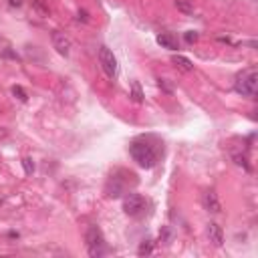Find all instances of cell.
<instances>
[{"label": "cell", "instance_id": "6da1fadb", "mask_svg": "<svg viewBox=\"0 0 258 258\" xmlns=\"http://www.w3.org/2000/svg\"><path fill=\"white\" fill-rule=\"evenodd\" d=\"M129 153H131L133 161L143 169H151L159 161V149L155 147V143H151L149 137H139V139L131 141Z\"/></svg>", "mask_w": 258, "mask_h": 258}, {"label": "cell", "instance_id": "7a4b0ae2", "mask_svg": "<svg viewBox=\"0 0 258 258\" xmlns=\"http://www.w3.org/2000/svg\"><path fill=\"white\" fill-rule=\"evenodd\" d=\"M234 89H236L238 95L254 99L256 97V89H258V71L256 69H246V71L238 73L236 81H234Z\"/></svg>", "mask_w": 258, "mask_h": 258}, {"label": "cell", "instance_id": "3957f363", "mask_svg": "<svg viewBox=\"0 0 258 258\" xmlns=\"http://www.w3.org/2000/svg\"><path fill=\"white\" fill-rule=\"evenodd\" d=\"M85 246H87V252L89 256L93 258H99L107 252V242L103 238V232L97 228V226H89L87 232H85Z\"/></svg>", "mask_w": 258, "mask_h": 258}, {"label": "cell", "instance_id": "277c9868", "mask_svg": "<svg viewBox=\"0 0 258 258\" xmlns=\"http://www.w3.org/2000/svg\"><path fill=\"white\" fill-rule=\"evenodd\" d=\"M99 64H101L103 73H105L109 79H115V77H117L119 64H117V58H115L113 50H109L107 46H101V48H99Z\"/></svg>", "mask_w": 258, "mask_h": 258}, {"label": "cell", "instance_id": "5b68a950", "mask_svg": "<svg viewBox=\"0 0 258 258\" xmlns=\"http://www.w3.org/2000/svg\"><path fill=\"white\" fill-rule=\"evenodd\" d=\"M145 198L141 196V194H135V191H131V194H127L125 198H123V212L127 214V216H139V214H143V210H145Z\"/></svg>", "mask_w": 258, "mask_h": 258}, {"label": "cell", "instance_id": "8992f818", "mask_svg": "<svg viewBox=\"0 0 258 258\" xmlns=\"http://www.w3.org/2000/svg\"><path fill=\"white\" fill-rule=\"evenodd\" d=\"M52 46H54V50H56L58 54L69 56V52H71V38H69L64 32L54 30V32H52Z\"/></svg>", "mask_w": 258, "mask_h": 258}, {"label": "cell", "instance_id": "52a82bcc", "mask_svg": "<svg viewBox=\"0 0 258 258\" xmlns=\"http://www.w3.org/2000/svg\"><path fill=\"white\" fill-rule=\"evenodd\" d=\"M202 204H204V208H206L208 212H212V214H218V212H222V204H220V198H218V194H216L214 189H208V191H204V196H202Z\"/></svg>", "mask_w": 258, "mask_h": 258}, {"label": "cell", "instance_id": "ba28073f", "mask_svg": "<svg viewBox=\"0 0 258 258\" xmlns=\"http://www.w3.org/2000/svg\"><path fill=\"white\" fill-rule=\"evenodd\" d=\"M206 234H208V240H210L216 248H220V246L224 244V232H222V228H220L216 222H210V224L206 226Z\"/></svg>", "mask_w": 258, "mask_h": 258}, {"label": "cell", "instance_id": "9c48e42d", "mask_svg": "<svg viewBox=\"0 0 258 258\" xmlns=\"http://www.w3.org/2000/svg\"><path fill=\"white\" fill-rule=\"evenodd\" d=\"M157 42L167 50H177V36H173L171 32H159Z\"/></svg>", "mask_w": 258, "mask_h": 258}, {"label": "cell", "instance_id": "30bf717a", "mask_svg": "<svg viewBox=\"0 0 258 258\" xmlns=\"http://www.w3.org/2000/svg\"><path fill=\"white\" fill-rule=\"evenodd\" d=\"M171 62L179 69V71H183V73H191L194 71V62L187 58V56H181V54H173L171 56Z\"/></svg>", "mask_w": 258, "mask_h": 258}, {"label": "cell", "instance_id": "8fae6325", "mask_svg": "<svg viewBox=\"0 0 258 258\" xmlns=\"http://www.w3.org/2000/svg\"><path fill=\"white\" fill-rule=\"evenodd\" d=\"M123 189H125L123 181H119L117 177H111L109 179V183H107V196L109 198H119L123 194Z\"/></svg>", "mask_w": 258, "mask_h": 258}, {"label": "cell", "instance_id": "7c38bea8", "mask_svg": "<svg viewBox=\"0 0 258 258\" xmlns=\"http://www.w3.org/2000/svg\"><path fill=\"white\" fill-rule=\"evenodd\" d=\"M131 99H133L135 103H141V101H143V93H141V87H139L137 81L131 83Z\"/></svg>", "mask_w": 258, "mask_h": 258}, {"label": "cell", "instance_id": "4fadbf2b", "mask_svg": "<svg viewBox=\"0 0 258 258\" xmlns=\"http://www.w3.org/2000/svg\"><path fill=\"white\" fill-rule=\"evenodd\" d=\"M151 250H153V242H151V240H143L141 246H139V250H137V254H139V256L151 254Z\"/></svg>", "mask_w": 258, "mask_h": 258}, {"label": "cell", "instance_id": "5bb4252c", "mask_svg": "<svg viewBox=\"0 0 258 258\" xmlns=\"http://www.w3.org/2000/svg\"><path fill=\"white\" fill-rule=\"evenodd\" d=\"M175 6H177L181 12H185V14H191V12H194V6H191L187 0H175Z\"/></svg>", "mask_w": 258, "mask_h": 258}, {"label": "cell", "instance_id": "9a60e30c", "mask_svg": "<svg viewBox=\"0 0 258 258\" xmlns=\"http://www.w3.org/2000/svg\"><path fill=\"white\" fill-rule=\"evenodd\" d=\"M12 95L18 97L20 101H26V99H28V97H26V91H24L20 85H14V87H12Z\"/></svg>", "mask_w": 258, "mask_h": 258}, {"label": "cell", "instance_id": "2e32d148", "mask_svg": "<svg viewBox=\"0 0 258 258\" xmlns=\"http://www.w3.org/2000/svg\"><path fill=\"white\" fill-rule=\"evenodd\" d=\"M22 167H24V173L30 175V173L34 171V163H32V159H30V157H24V159H22Z\"/></svg>", "mask_w": 258, "mask_h": 258}, {"label": "cell", "instance_id": "e0dca14e", "mask_svg": "<svg viewBox=\"0 0 258 258\" xmlns=\"http://www.w3.org/2000/svg\"><path fill=\"white\" fill-rule=\"evenodd\" d=\"M185 40H187L189 44L196 42V40H198V32H196V30H187V32H185Z\"/></svg>", "mask_w": 258, "mask_h": 258}, {"label": "cell", "instance_id": "ac0fdd59", "mask_svg": "<svg viewBox=\"0 0 258 258\" xmlns=\"http://www.w3.org/2000/svg\"><path fill=\"white\" fill-rule=\"evenodd\" d=\"M34 8H36V10H40V14H48V8H46L40 0H34Z\"/></svg>", "mask_w": 258, "mask_h": 258}, {"label": "cell", "instance_id": "d6986e66", "mask_svg": "<svg viewBox=\"0 0 258 258\" xmlns=\"http://www.w3.org/2000/svg\"><path fill=\"white\" fill-rule=\"evenodd\" d=\"M77 18H79V20H83V22H87V20H89V16H87V10H79Z\"/></svg>", "mask_w": 258, "mask_h": 258}, {"label": "cell", "instance_id": "ffe728a7", "mask_svg": "<svg viewBox=\"0 0 258 258\" xmlns=\"http://www.w3.org/2000/svg\"><path fill=\"white\" fill-rule=\"evenodd\" d=\"M8 4H10V6H22L24 0H8Z\"/></svg>", "mask_w": 258, "mask_h": 258}]
</instances>
